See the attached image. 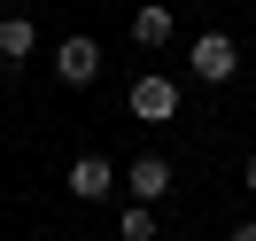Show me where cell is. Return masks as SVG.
<instances>
[{
  "mask_svg": "<svg viewBox=\"0 0 256 241\" xmlns=\"http://www.w3.org/2000/svg\"><path fill=\"white\" fill-rule=\"evenodd\" d=\"M186 70H194L202 86H233V78H240V39H233V32L186 39Z\"/></svg>",
  "mask_w": 256,
  "mask_h": 241,
  "instance_id": "obj_1",
  "label": "cell"
},
{
  "mask_svg": "<svg viewBox=\"0 0 256 241\" xmlns=\"http://www.w3.org/2000/svg\"><path fill=\"white\" fill-rule=\"evenodd\" d=\"M225 241H256V218H248V225H233V233H225Z\"/></svg>",
  "mask_w": 256,
  "mask_h": 241,
  "instance_id": "obj_10",
  "label": "cell"
},
{
  "mask_svg": "<svg viewBox=\"0 0 256 241\" xmlns=\"http://www.w3.org/2000/svg\"><path fill=\"white\" fill-rule=\"evenodd\" d=\"M240 187H248V194H256V156H248V163H240Z\"/></svg>",
  "mask_w": 256,
  "mask_h": 241,
  "instance_id": "obj_9",
  "label": "cell"
},
{
  "mask_svg": "<svg viewBox=\"0 0 256 241\" xmlns=\"http://www.w3.org/2000/svg\"><path fill=\"white\" fill-rule=\"evenodd\" d=\"M124 194L132 202H163L171 194V156H132L124 163Z\"/></svg>",
  "mask_w": 256,
  "mask_h": 241,
  "instance_id": "obj_5",
  "label": "cell"
},
{
  "mask_svg": "<svg viewBox=\"0 0 256 241\" xmlns=\"http://www.w3.org/2000/svg\"><path fill=\"white\" fill-rule=\"evenodd\" d=\"M54 78H62V86H78V94H86V86L101 78V39H86V32H70L62 47H54Z\"/></svg>",
  "mask_w": 256,
  "mask_h": 241,
  "instance_id": "obj_3",
  "label": "cell"
},
{
  "mask_svg": "<svg viewBox=\"0 0 256 241\" xmlns=\"http://www.w3.org/2000/svg\"><path fill=\"white\" fill-rule=\"evenodd\" d=\"M124 101H132V117H140V125H171V117H178V78H163V70H140Z\"/></svg>",
  "mask_w": 256,
  "mask_h": 241,
  "instance_id": "obj_2",
  "label": "cell"
},
{
  "mask_svg": "<svg viewBox=\"0 0 256 241\" xmlns=\"http://www.w3.org/2000/svg\"><path fill=\"white\" fill-rule=\"evenodd\" d=\"M171 39H178L171 0H140V8H132V47H140V55H163Z\"/></svg>",
  "mask_w": 256,
  "mask_h": 241,
  "instance_id": "obj_4",
  "label": "cell"
},
{
  "mask_svg": "<svg viewBox=\"0 0 256 241\" xmlns=\"http://www.w3.org/2000/svg\"><path fill=\"white\" fill-rule=\"evenodd\" d=\"M116 241H156V202H124L116 210Z\"/></svg>",
  "mask_w": 256,
  "mask_h": 241,
  "instance_id": "obj_8",
  "label": "cell"
},
{
  "mask_svg": "<svg viewBox=\"0 0 256 241\" xmlns=\"http://www.w3.org/2000/svg\"><path fill=\"white\" fill-rule=\"evenodd\" d=\"M32 55H39V24H32V16H0V63L24 70Z\"/></svg>",
  "mask_w": 256,
  "mask_h": 241,
  "instance_id": "obj_7",
  "label": "cell"
},
{
  "mask_svg": "<svg viewBox=\"0 0 256 241\" xmlns=\"http://www.w3.org/2000/svg\"><path fill=\"white\" fill-rule=\"evenodd\" d=\"M70 194H78V202H109L116 194V163L109 156H78L70 163Z\"/></svg>",
  "mask_w": 256,
  "mask_h": 241,
  "instance_id": "obj_6",
  "label": "cell"
}]
</instances>
